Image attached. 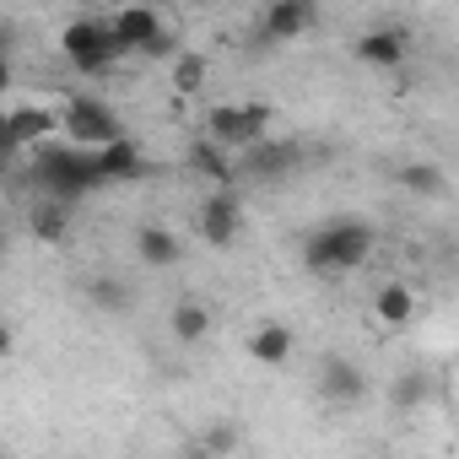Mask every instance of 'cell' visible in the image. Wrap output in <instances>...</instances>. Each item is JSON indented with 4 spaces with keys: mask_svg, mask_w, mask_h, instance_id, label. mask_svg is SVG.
<instances>
[{
    "mask_svg": "<svg viewBox=\"0 0 459 459\" xmlns=\"http://www.w3.org/2000/svg\"><path fill=\"white\" fill-rule=\"evenodd\" d=\"M373 249H378V233L368 221H330L303 244V260H308L314 276H346V271L368 265Z\"/></svg>",
    "mask_w": 459,
    "mask_h": 459,
    "instance_id": "6da1fadb",
    "label": "cell"
},
{
    "mask_svg": "<svg viewBox=\"0 0 459 459\" xmlns=\"http://www.w3.org/2000/svg\"><path fill=\"white\" fill-rule=\"evenodd\" d=\"M205 141L216 152H249L271 141V108L265 103H211L205 108Z\"/></svg>",
    "mask_w": 459,
    "mask_h": 459,
    "instance_id": "7a4b0ae2",
    "label": "cell"
},
{
    "mask_svg": "<svg viewBox=\"0 0 459 459\" xmlns=\"http://www.w3.org/2000/svg\"><path fill=\"white\" fill-rule=\"evenodd\" d=\"M60 130L71 135V146H98V152L114 146V141H125L119 114L108 103H98V98H71L65 114H60Z\"/></svg>",
    "mask_w": 459,
    "mask_h": 459,
    "instance_id": "3957f363",
    "label": "cell"
},
{
    "mask_svg": "<svg viewBox=\"0 0 459 459\" xmlns=\"http://www.w3.org/2000/svg\"><path fill=\"white\" fill-rule=\"evenodd\" d=\"M60 49H65V60H71L76 71H87V76H98V71H108V65L119 60V49H114L108 28H103L98 17H76V22H65Z\"/></svg>",
    "mask_w": 459,
    "mask_h": 459,
    "instance_id": "277c9868",
    "label": "cell"
},
{
    "mask_svg": "<svg viewBox=\"0 0 459 459\" xmlns=\"http://www.w3.org/2000/svg\"><path fill=\"white\" fill-rule=\"evenodd\" d=\"M39 173H44V184H49L60 200H76L82 189L103 184V178H98V168H92V157H82V152H65V146H49V152H39Z\"/></svg>",
    "mask_w": 459,
    "mask_h": 459,
    "instance_id": "5b68a950",
    "label": "cell"
},
{
    "mask_svg": "<svg viewBox=\"0 0 459 459\" xmlns=\"http://www.w3.org/2000/svg\"><path fill=\"white\" fill-rule=\"evenodd\" d=\"M195 227H200V238H205L211 249L238 244V233H244V200H238L233 189H216V195H205V200H200V216H195Z\"/></svg>",
    "mask_w": 459,
    "mask_h": 459,
    "instance_id": "8992f818",
    "label": "cell"
},
{
    "mask_svg": "<svg viewBox=\"0 0 459 459\" xmlns=\"http://www.w3.org/2000/svg\"><path fill=\"white\" fill-rule=\"evenodd\" d=\"M103 28H108V39H114V49H119V55H130V49L141 55L152 39H162V33H168V22L157 17V6H119Z\"/></svg>",
    "mask_w": 459,
    "mask_h": 459,
    "instance_id": "52a82bcc",
    "label": "cell"
},
{
    "mask_svg": "<svg viewBox=\"0 0 459 459\" xmlns=\"http://www.w3.org/2000/svg\"><path fill=\"white\" fill-rule=\"evenodd\" d=\"M319 389H325V400H335V405H357V400L368 394V378H362V368H357L351 357H325V362H319Z\"/></svg>",
    "mask_w": 459,
    "mask_h": 459,
    "instance_id": "ba28073f",
    "label": "cell"
},
{
    "mask_svg": "<svg viewBox=\"0 0 459 459\" xmlns=\"http://www.w3.org/2000/svg\"><path fill=\"white\" fill-rule=\"evenodd\" d=\"M373 319H378L384 330L416 325V287H411V281H384V287L373 292Z\"/></svg>",
    "mask_w": 459,
    "mask_h": 459,
    "instance_id": "9c48e42d",
    "label": "cell"
},
{
    "mask_svg": "<svg viewBox=\"0 0 459 459\" xmlns=\"http://www.w3.org/2000/svg\"><path fill=\"white\" fill-rule=\"evenodd\" d=\"M292 346H298V335H292V325H281V319H271V325L249 330V341H244V351H249L260 368H287Z\"/></svg>",
    "mask_w": 459,
    "mask_h": 459,
    "instance_id": "30bf717a",
    "label": "cell"
},
{
    "mask_svg": "<svg viewBox=\"0 0 459 459\" xmlns=\"http://www.w3.org/2000/svg\"><path fill=\"white\" fill-rule=\"evenodd\" d=\"M308 28H314V6H308V0H271V6H265V39L292 44Z\"/></svg>",
    "mask_w": 459,
    "mask_h": 459,
    "instance_id": "8fae6325",
    "label": "cell"
},
{
    "mask_svg": "<svg viewBox=\"0 0 459 459\" xmlns=\"http://www.w3.org/2000/svg\"><path fill=\"white\" fill-rule=\"evenodd\" d=\"M178 255H184V244H178L173 227H157V221L135 227V260H141V265L168 271V265H178Z\"/></svg>",
    "mask_w": 459,
    "mask_h": 459,
    "instance_id": "7c38bea8",
    "label": "cell"
},
{
    "mask_svg": "<svg viewBox=\"0 0 459 459\" xmlns=\"http://www.w3.org/2000/svg\"><path fill=\"white\" fill-rule=\"evenodd\" d=\"M244 162V173H255V178H276V173H287L292 162H298V146L292 141H260V146H249V152H238Z\"/></svg>",
    "mask_w": 459,
    "mask_h": 459,
    "instance_id": "4fadbf2b",
    "label": "cell"
},
{
    "mask_svg": "<svg viewBox=\"0 0 459 459\" xmlns=\"http://www.w3.org/2000/svg\"><path fill=\"white\" fill-rule=\"evenodd\" d=\"M168 330H173L178 346H200V341L211 335V308H205L200 298H178L173 314H168Z\"/></svg>",
    "mask_w": 459,
    "mask_h": 459,
    "instance_id": "5bb4252c",
    "label": "cell"
},
{
    "mask_svg": "<svg viewBox=\"0 0 459 459\" xmlns=\"http://www.w3.org/2000/svg\"><path fill=\"white\" fill-rule=\"evenodd\" d=\"M357 60H368V65H400L405 60V33L400 28H368L357 39Z\"/></svg>",
    "mask_w": 459,
    "mask_h": 459,
    "instance_id": "9a60e30c",
    "label": "cell"
},
{
    "mask_svg": "<svg viewBox=\"0 0 459 459\" xmlns=\"http://www.w3.org/2000/svg\"><path fill=\"white\" fill-rule=\"evenodd\" d=\"M6 119H12V135H17V152H22V146H39V141H44L49 130H60V114H49L44 103H22V108H12Z\"/></svg>",
    "mask_w": 459,
    "mask_h": 459,
    "instance_id": "2e32d148",
    "label": "cell"
},
{
    "mask_svg": "<svg viewBox=\"0 0 459 459\" xmlns=\"http://www.w3.org/2000/svg\"><path fill=\"white\" fill-rule=\"evenodd\" d=\"M189 168H195V173H205V178H211L216 189H233V178H238L233 157H227V152H216V146H211L205 135H200V141L189 146Z\"/></svg>",
    "mask_w": 459,
    "mask_h": 459,
    "instance_id": "e0dca14e",
    "label": "cell"
},
{
    "mask_svg": "<svg viewBox=\"0 0 459 459\" xmlns=\"http://www.w3.org/2000/svg\"><path fill=\"white\" fill-rule=\"evenodd\" d=\"M205 76H211V65H205L200 49H178V55H173V92H178V98H195V92L205 87Z\"/></svg>",
    "mask_w": 459,
    "mask_h": 459,
    "instance_id": "ac0fdd59",
    "label": "cell"
},
{
    "mask_svg": "<svg viewBox=\"0 0 459 459\" xmlns=\"http://www.w3.org/2000/svg\"><path fill=\"white\" fill-rule=\"evenodd\" d=\"M92 168H98V178H135L141 173V152L130 141H114V146H103L92 157Z\"/></svg>",
    "mask_w": 459,
    "mask_h": 459,
    "instance_id": "d6986e66",
    "label": "cell"
},
{
    "mask_svg": "<svg viewBox=\"0 0 459 459\" xmlns=\"http://www.w3.org/2000/svg\"><path fill=\"white\" fill-rule=\"evenodd\" d=\"M400 184H405L411 195H427V200H437V195H448V173H443L437 162H411V168L400 173Z\"/></svg>",
    "mask_w": 459,
    "mask_h": 459,
    "instance_id": "ffe728a7",
    "label": "cell"
},
{
    "mask_svg": "<svg viewBox=\"0 0 459 459\" xmlns=\"http://www.w3.org/2000/svg\"><path fill=\"white\" fill-rule=\"evenodd\" d=\"M33 238H39V244H65V238H71V211H65V205L33 211Z\"/></svg>",
    "mask_w": 459,
    "mask_h": 459,
    "instance_id": "44dd1931",
    "label": "cell"
},
{
    "mask_svg": "<svg viewBox=\"0 0 459 459\" xmlns=\"http://www.w3.org/2000/svg\"><path fill=\"white\" fill-rule=\"evenodd\" d=\"M87 298H92V308H103V314L130 308V287L114 281V276H92V281H87Z\"/></svg>",
    "mask_w": 459,
    "mask_h": 459,
    "instance_id": "7402d4cb",
    "label": "cell"
},
{
    "mask_svg": "<svg viewBox=\"0 0 459 459\" xmlns=\"http://www.w3.org/2000/svg\"><path fill=\"white\" fill-rule=\"evenodd\" d=\"M416 400H427V378H421V373H405V378L394 384V405H400V411H411Z\"/></svg>",
    "mask_w": 459,
    "mask_h": 459,
    "instance_id": "603a6c76",
    "label": "cell"
},
{
    "mask_svg": "<svg viewBox=\"0 0 459 459\" xmlns=\"http://www.w3.org/2000/svg\"><path fill=\"white\" fill-rule=\"evenodd\" d=\"M233 443H238V437H233V432H227V427H211V437L200 443V454L211 459V454H227V448H233Z\"/></svg>",
    "mask_w": 459,
    "mask_h": 459,
    "instance_id": "cb8c5ba5",
    "label": "cell"
},
{
    "mask_svg": "<svg viewBox=\"0 0 459 459\" xmlns=\"http://www.w3.org/2000/svg\"><path fill=\"white\" fill-rule=\"evenodd\" d=\"M6 152H17V135H12V119L0 114V157H6Z\"/></svg>",
    "mask_w": 459,
    "mask_h": 459,
    "instance_id": "d4e9b609",
    "label": "cell"
},
{
    "mask_svg": "<svg viewBox=\"0 0 459 459\" xmlns=\"http://www.w3.org/2000/svg\"><path fill=\"white\" fill-rule=\"evenodd\" d=\"M12 346H17V335H12V325H0V357H12Z\"/></svg>",
    "mask_w": 459,
    "mask_h": 459,
    "instance_id": "484cf974",
    "label": "cell"
},
{
    "mask_svg": "<svg viewBox=\"0 0 459 459\" xmlns=\"http://www.w3.org/2000/svg\"><path fill=\"white\" fill-rule=\"evenodd\" d=\"M0 92H12V60L0 55Z\"/></svg>",
    "mask_w": 459,
    "mask_h": 459,
    "instance_id": "4316f807",
    "label": "cell"
},
{
    "mask_svg": "<svg viewBox=\"0 0 459 459\" xmlns=\"http://www.w3.org/2000/svg\"><path fill=\"white\" fill-rule=\"evenodd\" d=\"M0 260H6V233H0Z\"/></svg>",
    "mask_w": 459,
    "mask_h": 459,
    "instance_id": "83f0119b",
    "label": "cell"
},
{
    "mask_svg": "<svg viewBox=\"0 0 459 459\" xmlns=\"http://www.w3.org/2000/svg\"><path fill=\"white\" fill-rule=\"evenodd\" d=\"M0 216H6V200H0Z\"/></svg>",
    "mask_w": 459,
    "mask_h": 459,
    "instance_id": "f1b7e54d",
    "label": "cell"
},
{
    "mask_svg": "<svg viewBox=\"0 0 459 459\" xmlns=\"http://www.w3.org/2000/svg\"><path fill=\"white\" fill-rule=\"evenodd\" d=\"M0 459H6V454H0Z\"/></svg>",
    "mask_w": 459,
    "mask_h": 459,
    "instance_id": "f546056e",
    "label": "cell"
},
{
    "mask_svg": "<svg viewBox=\"0 0 459 459\" xmlns=\"http://www.w3.org/2000/svg\"><path fill=\"white\" fill-rule=\"evenodd\" d=\"M200 459H205V454H200Z\"/></svg>",
    "mask_w": 459,
    "mask_h": 459,
    "instance_id": "4dcf8cb0",
    "label": "cell"
}]
</instances>
